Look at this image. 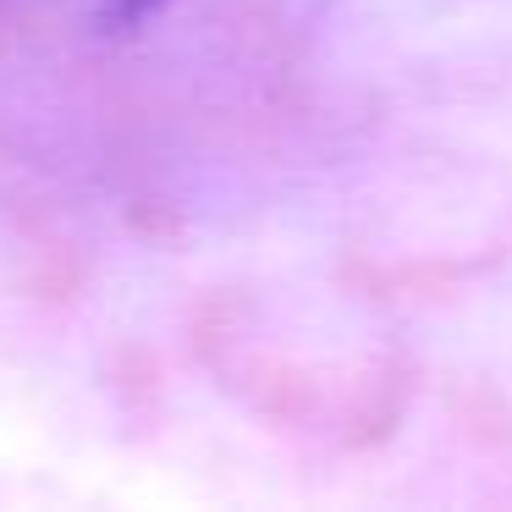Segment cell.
I'll return each instance as SVG.
<instances>
[{
  "label": "cell",
  "instance_id": "cell-1",
  "mask_svg": "<svg viewBox=\"0 0 512 512\" xmlns=\"http://www.w3.org/2000/svg\"><path fill=\"white\" fill-rule=\"evenodd\" d=\"M160 6H166V0H111V23H144Z\"/></svg>",
  "mask_w": 512,
  "mask_h": 512
}]
</instances>
